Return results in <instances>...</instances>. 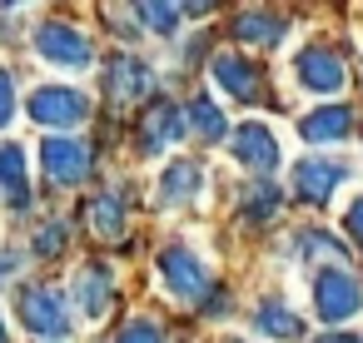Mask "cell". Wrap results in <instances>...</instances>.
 <instances>
[{"label":"cell","instance_id":"6da1fadb","mask_svg":"<svg viewBox=\"0 0 363 343\" xmlns=\"http://www.w3.org/2000/svg\"><path fill=\"white\" fill-rule=\"evenodd\" d=\"M35 55H40L45 65H55V70H70V75H80V70L95 65L90 35L75 30V26H65V21H45V26L35 30Z\"/></svg>","mask_w":363,"mask_h":343},{"label":"cell","instance_id":"7a4b0ae2","mask_svg":"<svg viewBox=\"0 0 363 343\" xmlns=\"http://www.w3.org/2000/svg\"><path fill=\"white\" fill-rule=\"evenodd\" d=\"M21 323L40 338H65L75 328L70 318V298L55 288V283H26L21 288Z\"/></svg>","mask_w":363,"mask_h":343},{"label":"cell","instance_id":"3957f363","mask_svg":"<svg viewBox=\"0 0 363 343\" xmlns=\"http://www.w3.org/2000/svg\"><path fill=\"white\" fill-rule=\"evenodd\" d=\"M358 308H363V283H358L348 269L328 264V269L313 279V313H318L323 323H348Z\"/></svg>","mask_w":363,"mask_h":343},{"label":"cell","instance_id":"277c9868","mask_svg":"<svg viewBox=\"0 0 363 343\" xmlns=\"http://www.w3.org/2000/svg\"><path fill=\"white\" fill-rule=\"evenodd\" d=\"M30 120L35 125H55V130H70V125H85V115H90V100L80 95V90H70V85H40V90H30Z\"/></svg>","mask_w":363,"mask_h":343},{"label":"cell","instance_id":"5b68a950","mask_svg":"<svg viewBox=\"0 0 363 343\" xmlns=\"http://www.w3.org/2000/svg\"><path fill=\"white\" fill-rule=\"evenodd\" d=\"M160 279H164V288H169L174 298H184V303L204 298V288H209L204 259H199L194 249H184V244H169V249L160 254Z\"/></svg>","mask_w":363,"mask_h":343},{"label":"cell","instance_id":"8992f818","mask_svg":"<svg viewBox=\"0 0 363 343\" xmlns=\"http://www.w3.org/2000/svg\"><path fill=\"white\" fill-rule=\"evenodd\" d=\"M229 154H234L244 169H254V174H269V169H279V159H284L279 135H274L269 125H259V120H249V125H239V130L229 135Z\"/></svg>","mask_w":363,"mask_h":343},{"label":"cell","instance_id":"52a82bcc","mask_svg":"<svg viewBox=\"0 0 363 343\" xmlns=\"http://www.w3.org/2000/svg\"><path fill=\"white\" fill-rule=\"evenodd\" d=\"M40 164H45V179L50 184L70 189V184H80L90 174V145L85 140H70V135H55V140L40 145Z\"/></svg>","mask_w":363,"mask_h":343},{"label":"cell","instance_id":"ba28073f","mask_svg":"<svg viewBox=\"0 0 363 343\" xmlns=\"http://www.w3.org/2000/svg\"><path fill=\"white\" fill-rule=\"evenodd\" d=\"M343 179H348V164L328 159V154H308V159L294 164V194L308 199V204H328Z\"/></svg>","mask_w":363,"mask_h":343},{"label":"cell","instance_id":"9c48e42d","mask_svg":"<svg viewBox=\"0 0 363 343\" xmlns=\"http://www.w3.org/2000/svg\"><path fill=\"white\" fill-rule=\"evenodd\" d=\"M150 90H155V70H150L145 60H135V55H115V60H110V70H105V95H110L115 110L140 105Z\"/></svg>","mask_w":363,"mask_h":343},{"label":"cell","instance_id":"30bf717a","mask_svg":"<svg viewBox=\"0 0 363 343\" xmlns=\"http://www.w3.org/2000/svg\"><path fill=\"white\" fill-rule=\"evenodd\" d=\"M294 75H298V85H303L308 95H338V90H343V80H348L343 60H338L328 45H308V50H298Z\"/></svg>","mask_w":363,"mask_h":343},{"label":"cell","instance_id":"8fae6325","mask_svg":"<svg viewBox=\"0 0 363 343\" xmlns=\"http://www.w3.org/2000/svg\"><path fill=\"white\" fill-rule=\"evenodd\" d=\"M179 135H184V110H179V105H164V100H160V105L145 110V120H140V145H145L150 154L179 145Z\"/></svg>","mask_w":363,"mask_h":343},{"label":"cell","instance_id":"7c38bea8","mask_svg":"<svg viewBox=\"0 0 363 343\" xmlns=\"http://www.w3.org/2000/svg\"><path fill=\"white\" fill-rule=\"evenodd\" d=\"M348 130H353V110H348V105H318L313 115L298 120V135H303L308 145H343Z\"/></svg>","mask_w":363,"mask_h":343},{"label":"cell","instance_id":"4fadbf2b","mask_svg":"<svg viewBox=\"0 0 363 343\" xmlns=\"http://www.w3.org/2000/svg\"><path fill=\"white\" fill-rule=\"evenodd\" d=\"M0 204L26 209L30 204V164L21 145H0Z\"/></svg>","mask_w":363,"mask_h":343},{"label":"cell","instance_id":"5bb4252c","mask_svg":"<svg viewBox=\"0 0 363 343\" xmlns=\"http://www.w3.org/2000/svg\"><path fill=\"white\" fill-rule=\"evenodd\" d=\"M214 80H219V90H229L239 105H254V100H259V70H254L249 60H239V55H219V60H214Z\"/></svg>","mask_w":363,"mask_h":343},{"label":"cell","instance_id":"9a60e30c","mask_svg":"<svg viewBox=\"0 0 363 343\" xmlns=\"http://www.w3.org/2000/svg\"><path fill=\"white\" fill-rule=\"evenodd\" d=\"M184 130H194V140H204V145H219L229 135V120H224V110L209 95H194L189 110H184Z\"/></svg>","mask_w":363,"mask_h":343},{"label":"cell","instance_id":"2e32d148","mask_svg":"<svg viewBox=\"0 0 363 343\" xmlns=\"http://www.w3.org/2000/svg\"><path fill=\"white\" fill-rule=\"evenodd\" d=\"M234 35H239L244 45H279V40L289 35V21H284V16H269V11H244V16L234 21Z\"/></svg>","mask_w":363,"mask_h":343},{"label":"cell","instance_id":"e0dca14e","mask_svg":"<svg viewBox=\"0 0 363 343\" xmlns=\"http://www.w3.org/2000/svg\"><path fill=\"white\" fill-rule=\"evenodd\" d=\"M199 184H204V169H199L194 159H174V164L164 169V179H160V199H164V204H189V199L199 194Z\"/></svg>","mask_w":363,"mask_h":343},{"label":"cell","instance_id":"ac0fdd59","mask_svg":"<svg viewBox=\"0 0 363 343\" xmlns=\"http://www.w3.org/2000/svg\"><path fill=\"white\" fill-rule=\"evenodd\" d=\"M75 303L90 313V318H105V303H110V269L90 264L75 274Z\"/></svg>","mask_w":363,"mask_h":343},{"label":"cell","instance_id":"d6986e66","mask_svg":"<svg viewBox=\"0 0 363 343\" xmlns=\"http://www.w3.org/2000/svg\"><path fill=\"white\" fill-rule=\"evenodd\" d=\"M254 328H259V333H269V338H279V343H289V338H298V333H303L298 313H294L289 303H279V298L259 303V313H254Z\"/></svg>","mask_w":363,"mask_h":343},{"label":"cell","instance_id":"ffe728a7","mask_svg":"<svg viewBox=\"0 0 363 343\" xmlns=\"http://www.w3.org/2000/svg\"><path fill=\"white\" fill-rule=\"evenodd\" d=\"M90 224H95V234L120 239L125 234V199L120 194H95L90 199Z\"/></svg>","mask_w":363,"mask_h":343},{"label":"cell","instance_id":"44dd1931","mask_svg":"<svg viewBox=\"0 0 363 343\" xmlns=\"http://www.w3.org/2000/svg\"><path fill=\"white\" fill-rule=\"evenodd\" d=\"M279 184H269V179H259V184H249V194H244V219L249 224H264V219H274V209H279Z\"/></svg>","mask_w":363,"mask_h":343},{"label":"cell","instance_id":"7402d4cb","mask_svg":"<svg viewBox=\"0 0 363 343\" xmlns=\"http://www.w3.org/2000/svg\"><path fill=\"white\" fill-rule=\"evenodd\" d=\"M298 254H318L323 264L333 259L338 269L348 264V249H343V244H338L333 234H323V229H303V234H298Z\"/></svg>","mask_w":363,"mask_h":343},{"label":"cell","instance_id":"603a6c76","mask_svg":"<svg viewBox=\"0 0 363 343\" xmlns=\"http://www.w3.org/2000/svg\"><path fill=\"white\" fill-rule=\"evenodd\" d=\"M135 21H145V30H155V35H174L184 11H174V6H135Z\"/></svg>","mask_w":363,"mask_h":343},{"label":"cell","instance_id":"cb8c5ba5","mask_svg":"<svg viewBox=\"0 0 363 343\" xmlns=\"http://www.w3.org/2000/svg\"><path fill=\"white\" fill-rule=\"evenodd\" d=\"M65 239H70V224L65 219H50L35 239H30V254H40V259H55L60 249H65Z\"/></svg>","mask_w":363,"mask_h":343},{"label":"cell","instance_id":"d4e9b609","mask_svg":"<svg viewBox=\"0 0 363 343\" xmlns=\"http://www.w3.org/2000/svg\"><path fill=\"white\" fill-rule=\"evenodd\" d=\"M115 343H164V328H160L155 318H130Z\"/></svg>","mask_w":363,"mask_h":343},{"label":"cell","instance_id":"484cf974","mask_svg":"<svg viewBox=\"0 0 363 343\" xmlns=\"http://www.w3.org/2000/svg\"><path fill=\"white\" fill-rule=\"evenodd\" d=\"M16 120V75L0 70V130H6Z\"/></svg>","mask_w":363,"mask_h":343},{"label":"cell","instance_id":"4316f807","mask_svg":"<svg viewBox=\"0 0 363 343\" xmlns=\"http://www.w3.org/2000/svg\"><path fill=\"white\" fill-rule=\"evenodd\" d=\"M343 229H348V239L363 249V194H358V199H348V209H343Z\"/></svg>","mask_w":363,"mask_h":343},{"label":"cell","instance_id":"83f0119b","mask_svg":"<svg viewBox=\"0 0 363 343\" xmlns=\"http://www.w3.org/2000/svg\"><path fill=\"white\" fill-rule=\"evenodd\" d=\"M318 343H363V338H353V333H333V338H318Z\"/></svg>","mask_w":363,"mask_h":343},{"label":"cell","instance_id":"f1b7e54d","mask_svg":"<svg viewBox=\"0 0 363 343\" xmlns=\"http://www.w3.org/2000/svg\"><path fill=\"white\" fill-rule=\"evenodd\" d=\"M11 269H16V264H11V259H0V279H6V274H11Z\"/></svg>","mask_w":363,"mask_h":343},{"label":"cell","instance_id":"f546056e","mask_svg":"<svg viewBox=\"0 0 363 343\" xmlns=\"http://www.w3.org/2000/svg\"><path fill=\"white\" fill-rule=\"evenodd\" d=\"M0 343H6V323H0Z\"/></svg>","mask_w":363,"mask_h":343},{"label":"cell","instance_id":"4dcf8cb0","mask_svg":"<svg viewBox=\"0 0 363 343\" xmlns=\"http://www.w3.org/2000/svg\"><path fill=\"white\" fill-rule=\"evenodd\" d=\"M229 343H244V338H229Z\"/></svg>","mask_w":363,"mask_h":343}]
</instances>
